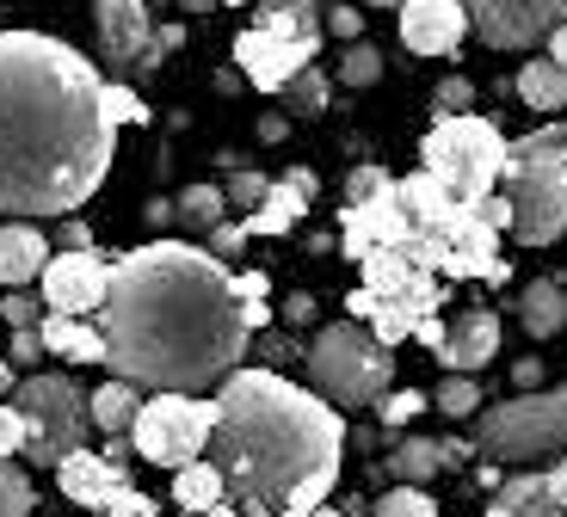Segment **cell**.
Masks as SVG:
<instances>
[{
  "mask_svg": "<svg viewBox=\"0 0 567 517\" xmlns=\"http://www.w3.org/2000/svg\"><path fill=\"white\" fill-rule=\"evenodd\" d=\"M247 240H254V235H247V223H216L210 228V252H216V259H235Z\"/></svg>",
  "mask_w": 567,
  "mask_h": 517,
  "instance_id": "cell-45",
  "label": "cell"
},
{
  "mask_svg": "<svg viewBox=\"0 0 567 517\" xmlns=\"http://www.w3.org/2000/svg\"><path fill=\"white\" fill-rule=\"evenodd\" d=\"M173 223V204L167 197H155V204H148V228H167Z\"/></svg>",
  "mask_w": 567,
  "mask_h": 517,
  "instance_id": "cell-54",
  "label": "cell"
},
{
  "mask_svg": "<svg viewBox=\"0 0 567 517\" xmlns=\"http://www.w3.org/2000/svg\"><path fill=\"white\" fill-rule=\"evenodd\" d=\"M499 185L512 197V235L525 247H549L567 235V124H543L506 142Z\"/></svg>",
  "mask_w": 567,
  "mask_h": 517,
  "instance_id": "cell-4",
  "label": "cell"
},
{
  "mask_svg": "<svg viewBox=\"0 0 567 517\" xmlns=\"http://www.w3.org/2000/svg\"><path fill=\"white\" fill-rule=\"evenodd\" d=\"M223 192H228V210H259L266 192H271V179H266V173H254V167H235Z\"/></svg>",
  "mask_w": 567,
  "mask_h": 517,
  "instance_id": "cell-35",
  "label": "cell"
},
{
  "mask_svg": "<svg viewBox=\"0 0 567 517\" xmlns=\"http://www.w3.org/2000/svg\"><path fill=\"white\" fill-rule=\"evenodd\" d=\"M254 31H271V38H290V43H309L321 50L327 38V7L321 0H254Z\"/></svg>",
  "mask_w": 567,
  "mask_h": 517,
  "instance_id": "cell-21",
  "label": "cell"
},
{
  "mask_svg": "<svg viewBox=\"0 0 567 517\" xmlns=\"http://www.w3.org/2000/svg\"><path fill=\"white\" fill-rule=\"evenodd\" d=\"M56 480L69 493V505H86V511H105L117 487H130V468L112 456H93V449H74V456L56 462Z\"/></svg>",
  "mask_w": 567,
  "mask_h": 517,
  "instance_id": "cell-18",
  "label": "cell"
},
{
  "mask_svg": "<svg viewBox=\"0 0 567 517\" xmlns=\"http://www.w3.org/2000/svg\"><path fill=\"white\" fill-rule=\"evenodd\" d=\"M512 382H518V394H530V389L543 382V364H537V358H518V370H512Z\"/></svg>",
  "mask_w": 567,
  "mask_h": 517,
  "instance_id": "cell-52",
  "label": "cell"
},
{
  "mask_svg": "<svg viewBox=\"0 0 567 517\" xmlns=\"http://www.w3.org/2000/svg\"><path fill=\"white\" fill-rule=\"evenodd\" d=\"M284 321H290V327H309V321H315V296H290V302H284Z\"/></svg>",
  "mask_w": 567,
  "mask_h": 517,
  "instance_id": "cell-51",
  "label": "cell"
},
{
  "mask_svg": "<svg viewBox=\"0 0 567 517\" xmlns=\"http://www.w3.org/2000/svg\"><path fill=\"white\" fill-rule=\"evenodd\" d=\"M56 252H50V235L38 223H0V290H25V283L43 278Z\"/></svg>",
  "mask_w": 567,
  "mask_h": 517,
  "instance_id": "cell-19",
  "label": "cell"
},
{
  "mask_svg": "<svg viewBox=\"0 0 567 517\" xmlns=\"http://www.w3.org/2000/svg\"><path fill=\"white\" fill-rule=\"evenodd\" d=\"M105 112H112V124H148V105L130 81H105Z\"/></svg>",
  "mask_w": 567,
  "mask_h": 517,
  "instance_id": "cell-39",
  "label": "cell"
},
{
  "mask_svg": "<svg viewBox=\"0 0 567 517\" xmlns=\"http://www.w3.org/2000/svg\"><path fill=\"white\" fill-rule=\"evenodd\" d=\"M278 517H346V511H333V505H297V511H278Z\"/></svg>",
  "mask_w": 567,
  "mask_h": 517,
  "instance_id": "cell-56",
  "label": "cell"
},
{
  "mask_svg": "<svg viewBox=\"0 0 567 517\" xmlns=\"http://www.w3.org/2000/svg\"><path fill=\"white\" fill-rule=\"evenodd\" d=\"M468 31V7L463 0H408L401 7V43L413 56H451Z\"/></svg>",
  "mask_w": 567,
  "mask_h": 517,
  "instance_id": "cell-16",
  "label": "cell"
},
{
  "mask_svg": "<svg viewBox=\"0 0 567 517\" xmlns=\"http://www.w3.org/2000/svg\"><path fill=\"white\" fill-rule=\"evenodd\" d=\"M370 7H408V0H370Z\"/></svg>",
  "mask_w": 567,
  "mask_h": 517,
  "instance_id": "cell-61",
  "label": "cell"
},
{
  "mask_svg": "<svg viewBox=\"0 0 567 517\" xmlns=\"http://www.w3.org/2000/svg\"><path fill=\"white\" fill-rule=\"evenodd\" d=\"M487 517H567V462L555 468H537V475H506L494 487V505Z\"/></svg>",
  "mask_w": 567,
  "mask_h": 517,
  "instance_id": "cell-15",
  "label": "cell"
},
{
  "mask_svg": "<svg viewBox=\"0 0 567 517\" xmlns=\"http://www.w3.org/2000/svg\"><path fill=\"white\" fill-rule=\"evenodd\" d=\"M223 7H247V0H223Z\"/></svg>",
  "mask_w": 567,
  "mask_h": 517,
  "instance_id": "cell-62",
  "label": "cell"
},
{
  "mask_svg": "<svg viewBox=\"0 0 567 517\" xmlns=\"http://www.w3.org/2000/svg\"><path fill=\"white\" fill-rule=\"evenodd\" d=\"M284 136H290V117H278V112L259 117V142H284Z\"/></svg>",
  "mask_w": 567,
  "mask_h": 517,
  "instance_id": "cell-53",
  "label": "cell"
},
{
  "mask_svg": "<svg viewBox=\"0 0 567 517\" xmlns=\"http://www.w3.org/2000/svg\"><path fill=\"white\" fill-rule=\"evenodd\" d=\"M333 81L340 86H377L383 81V50L377 43H346V56H340V69H333Z\"/></svg>",
  "mask_w": 567,
  "mask_h": 517,
  "instance_id": "cell-31",
  "label": "cell"
},
{
  "mask_svg": "<svg viewBox=\"0 0 567 517\" xmlns=\"http://www.w3.org/2000/svg\"><path fill=\"white\" fill-rule=\"evenodd\" d=\"M13 406L25 413V425H31L25 462H43V468H56L62 456L86 449V432H93V394H86L74 376L38 370V376H25V382L13 389Z\"/></svg>",
  "mask_w": 567,
  "mask_h": 517,
  "instance_id": "cell-8",
  "label": "cell"
},
{
  "mask_svg": "<svg viewBox=\"0 0 567 517\" xmlns=\"http://www.w3.org/2000/svg\"><path fill=\"white\" fill-rule=\"evenodd\" d=\"M62 252H86V247H93V235H86V223H74V216H62Z\"/></svg>",
  "mask_w": 567,
  "mask_h": 517,
  "instance_id": "cell-48",
  "label": "cell"
},
{
  "mask_svg": "<svg viewBox=\"0 0 567 517\" xmlns=\"http://www.w3.org/2000/svg\"><path fill=\"white\" fill-rule=\"evenodd\" d=\"M346 420L340 406L290 376L254 364L235 370L216 394L210 462L223 468L228 505L247 517H278L297 505H321L340 480Z\"/></svg>",
  "mask_w": 567,
  "mask_h": 517,
  "instance_id": "cell-3",
  "label": "cell"
},
{
  "mask_svg": "<svg viewBox=\"0 0 567 517\" xmlns=\"http://www.w3.org/2000/svg\"><path fill=\"white\" fill-rule=\"evenodd\" d=\"M420 167L456 197L468 210H482L499 185V167H506V136H499L487 117L463 112V117H439L420 142Z\"/></svg>",
  "mask_w": 567,
  "mask_h": 517,
  "instance_id": "cell-6",
  "label": "cell"
},
{
  "mask_svg": "<svg viewBox=\"0 0 567 517\" xmlns=\"http://www.w3.org/2000/svg\"><path fill=\"white\" fill-rule=\"evenodd\" d=\"M567 444V389H530L512 394L506 406H482L475 413V456L487 462H518L549 456V449Z\"/></svg>",
  "mask_w": 567,
  "mask_h": 517,
  "instance_id": "cell-7",
  "label": "cell"
},
{
  "mask_svg": "<svg viewBox=\"0 0 567 517\" xmlns=\"http://www.w3.org/2000/svg\"><path fill=\"white\" fill-rule=\"evenodd\" d=\"M223 499H228V487H223V468H216L210 456L185 462L179 475H173V505H179V511H210V505H223Z\"/></svg>",
  "mask_w": 567,
  "mask_h": 517,
  "instance_id": "cell-26",
  "label": "cell"
},
{
  "mask_svg": "<svg viewBox=\"0 0 567 517\" xmlns=\"http://www.w3.org/2000/svg\"><path fill=\"white\" fill-rule=\"evenodd\" d=\"M31 505H38V493H31L25 468L13 456H0V517H31Z\"/></svg>",
  "mask_w": 567,
  "mask_h": 517,
  "instance_id": "cell-32",
  "label": "cell"
},
{
  "mask_svg": "<svg viewBox=\"0 0 567 517\" xmlns=\"http://www.w3.org/2000/svg\"><path fill=\"white\" fill-rule=\"evenodd\" d=\"M235 296H241V302H266L271 296L266 271H235Z\"/></svg>",
  "mask_w": 567,
  "mask_h": 517,
  "instance_id": "cell-47",
  "label": "cell"
},
{
  "mask_svg": "<svg viewBox=\"0 0 567 517\" xmlns=\"http://www.w3.org/2000/svg\"><path fill=\"white\" fill-rule=\"evenodd\" d=\"M50 314H74V321H93L105 308V290H112V259L105 252H56L38 278Z\"/></svg>",
  "mask_w": 567,
  "mask_h": 517,
  "instance_id": "cell-12",
  "label": "cell"
},
{
  "mask_svg": "<svg viewBox=\"0 0 567 517\" xmlns=\"http://www.w3.org/2000/svg\"><path fill=\"white\" fill-rule=\"evenodd\" d=\"M7 358H13L19 370L38 364V358H50V351H43V327H13V351H7Z\"/></svg>",
  "mask_w": 567,
  "mask_h": 517,
  "instance_id": "cell-43",
  "label": "cell"
},
{
  "mask_svg": "<svg viewBox=\"0 0 567 517\" xmlns=\"http://www.w3.org/2000/svg\"><path fill=\"white\" fill-rule=\"evenodd\" d=\"M25 444H31L25 413H19L13 401H0V456H25Z\"/></svg>",
  "mask_w": 567,
  "mask_h": 517,
  "instance_id": "cell-40",
  "label": "cell"
},
{
  "mask_svg": "<svg viewBox=\"0 0 567 517\" xmlns=\"http://www.w3.org/2000/svg\"><path fill=\"white\" fill-rule=\"evenodd\" d=\"M549 56L567 69V25H561V31H549Z\"/></svg>",
  "mask_w": 567,
  "mask_h": 517,
  "instance_id": "cell-57",
  "label": "cell"
},
{
  "mask_svg": "<svg viewBox=\"0 0 567 517\" xmlns=\"http://www.w3.org/2000/svg\"><path fill=\"white\" fill-rule=\"evenodd\" d=\"M327 31L346 38V43H358L364 38V13H358V7H327Z\"/></svg>",
  "mask_w": 567,
  "mask_h": 517,
  "instance_id": "cell-46",
  "label": "cell"
},
{
  "mask_svg": "<svg viewBox=\"0 0 567 517\" xmlns=\"http://www.w3.org/2000/svg\"><path fill=\"white\" fill-rule=\"evenodd\" d=\"M284 179L297 185V192H309V197H315V192H321V185H315V173H309V167H290V173H284Z\"/></svg>",
  "mask_w": 567,
  "mask_h": 517,
  "instance_id": "cell-55",
  "label": "cell"
},
{
  "mask_svg": "<svg viewBox=\"0 0 567 517\" xmlns=\"http://www.w3.org/2000/svg\"><path fill=\"white\" fill-rule=\"evenodd\" d=\"M136 413H142V389L124 382V376H112L100 394H93V432H105V437H130Z\"/></svg>",
  "mask_w": 567,
  "mask_h": 517,
  "instance_id": "cell-25",
  "label": "cell"
},
{
  "mask_svg": "<svg viewBox=\"0 0 567 517\" xmlns=\"http://www.w3.org/2000/svg\"><path fill=\"white\" fill-rule=\"evenodd\" d=\"M86 7H93V31H100V62L117 81H142L161 69L167 38H161L148 0H86Z\"/></svg>",
  "mask_w": 567,
  "mask_h": 517,
  "instance_id": "cell-10",
  "label": "cell"
},
{
  "mask_svg": "<svg viewBox=\"0 0 567 517\" xmlns=\"http://www.w3.org/2000/svg\"><path fill=\"white\" fill-rule=\"evenodd\" d=\"M518 327H525L530 339H555V333H567V283H555V278H530L525 290H518Z\"/></svg>",
  "mask_w": 567,
  "mask_h": 517,
  "instance_id": "cell-22",
  "label": "cell"
},
{
  "mask_svg": "<svg viewBox=\"0 0 567 517\" xmlns=\"http://www.w3.org/2000/svg\"><path fill=\"white\" fill-rule=\"evenodd\" d=\"M259 358H266V370H278V376H284L290 364H302V351L290 345L284 333H266V339H259Z\"/></svg>",
  "mask_w": 567,
  "mask_h": 517,
  "instance_id": "cell-44",
  "label": "cell"
},
{
  "mask_svg": "<svg viewBox=\"0 0 567 517\" xmlns=\"http://www.w3.org/2000/svg\"><path fill=\"white\" fill-rule=\"evenodd\" d=\"M13 370H19V364H0V394H7V401H13V389H19V382H13Z\"/></svg>",
  "mask_w": 567,
  "mask_h": 517,
  "instance_id": "cell-59",
  "label": "cell"
},
{
  "mask_svg": "<svg viewBox=\"0 0 567 517\" xmlns=\"http://www.w3.org/2000/svg\"><path fill=\"white\" fill-rule=\"evenodd\" d=\"M278 99H284V112H297V117H321V112H327V99H333V81H327V74L309 62V69H302L297 81L284 86Z\"/></svg>",
  "mask_w": 567,
  "mask_h": 517,
  "instance_id": "cell-29",
  "label": "cell"
},
{
  "mask_svg": "<svg viewBox=\"0 0 567 517\" xmlns=\"http://www.w3.org/2000/svg\"><path fill=\"white\" fill-rule=\"evenodd\" d=\"M43 351L50 358H69V364H105V333H100V321L43 314Z\"/></svg>",
  "mask_w": 567,
  "mask_h": 517,
  "instance_id": "cell-23",
  "label": "cell"
},
{
  "mask_svg": "<svg viewBox=\"0 0 567 517\" xmlns=\"http://www.w3.org/2000/svg\"><path fill=\"white\" fill-rule=\"evenodd\" d=\"M364 321H370V333L383 339L389 351H395L401 339H413V327H420V321H413V314H408L401 302H370V314H364Z\"/></svg>",
  "mask_w": 567,
  "mask_h": 517,
  "instance_id": "cell-34",
  "label": "cell"
},
{
  "mask_svg": "<svg viewBox=\"0 0 567 517\" xmlns=\"http://www.w3.org/2000/svg\"><path fill=\"white\" fill-rule=\"evenodd\" d=\"M185 13H216V7H223V0H179Z\"/></svg>",
  "mask_w": 567,
  "mask_h": 517,
  "instance_id": "cell-60",
  "label": "cell"
},
{
  "mask_svg": "<svg viewBox=\"0 0 567 517\" xmlns=\"http://www.w3.org/2000/svg\"><path fill=\"white\" fill-rule=\"evenodd\" d=\"M389 173L377 167V161H370V167H352V179H346V204H364V197H377V192H389Z\"/></svg>",
  "mask_w": 567,
  "mask_h": 517,
  "instance_id": "cell-41",
  "label": "cell"
},
{
  "mask_svg": "<svg viewBox=\"0 0 567 517\" xmlns=\"http://www.w3.org/2000/svg\"><path fill=\"white\" fill-rule=\"evenodd\" d=\"M494 351H499V314L494 308H463V314H451L439 364L451 370V376H482V370L494 364Z\"/></svg>",
  "mask_w": 567,
  "mask_h": 517,
  "instance_id": "cell-17",
  "label": "cell"
},
{
  "mask_svg": "<svg viewBox=\"0 0 567 517\" xmlns=\"http://www.w3.org/2000/svg\"><path fill=\"white\" fill-rule=\"evenodd\" d=\"M468 462V444H451V437H395L389 449V475L401 487H425L439 468H463Z\"/></svg>",
  "mask_w": 567,
  "mask_h": 517,
  "instance_id": "cell-20",
  "label": "cell"
},
{
  "mask_svg": "<svg viewBox=\"0 0 567 517\" xmlns=\"http://www.w3.org/2000/svg\"><path fill=\"white\" fill-rule=\"evenodd\" d=\"M185 517H241V505L223 499V505H210V511H185Z\"/></svg>",
  "mask_w": 567,
  "mask_h": 517,
  "instance_id": "cell-58",
  "label": "cell"
},
{
  "mask_svg": "<svg viewBox=\"0 0 567 517\" xmlns=\"http://www.w3.org/2000/svg\"><path fill=\"white\" fill-rule=\"evenodd\" d=\"M444 333H451V321H439V314H425V321L413 327V339H420V345H432V351L444 345Z\"/></svg>",
  "mask_w": 567,
  "mask_h": 517,
  "instance_id": "cell-49",
  "label": "cell"
},
{
  "mask_svg": "<svg viewBox=\"0 0 567 517\" xmlns=\"http://www.w3.org/2000/svg\"><path fill=\"white\" fill-rule=\"evenodd\" d=\"M468 99H475L468 74H444L439 93H432V124H439V117H463V112H468Z\"/></svg>",
  "mask_w": 567,
  "mask_h": 517,
  "instance_id": "cell-37",
  "label": "cell"
},
{
  "mask_svg": "<svg viewBox=\"0 0 567 517\" xmlns=\"http://www.w3.org/2000/svg\"><path fill=\"white\" fill-rule=\"evenodd\" d=\"M309 204H315L309 192H297L290 179H271L266 204H259V210H247L241 223H247V235H290V228L309 216Z\"/></svg>",
  "mask_w": 567,
  "mask_h": 517,
  "instance_id": "cell-24",
  "label": "cell"
},
{
  "mask_svg": "<svg viewBox=\"0 0 567 517\" xmlns=\"http://www.w3.org/2000/svg\"><path fill=\"white\" fill-rule=\"evenodd\" d=\"M468 25L487 50H537L567 25V0H463Z\"/></svg>",
  "mask_w": 567,
  "mask_h": 517,
  "instance_id": "cell-11",
  "label": "cell"
},
{
  "mask_svg": "<svg viewBox=\"0 0 567 517\" xmlns=\"http://www.w3.org/2000/svg\"><path fill=\"white\" fill-rule=\"evenodd\" d=\"M223 216H228V192H223V185H185V192L173 197V223L192 228V235H210Z\"/></svg>",
  "mask_w": 567,
  "mask_h": 517,
  "instance_id": "cell-28",
  "label": "cell"
},
{
  "mask_svg": "<svg viewBox=\"0 0 567 517\" xmlns=\"http://www.w3.org/2000/svg\"><path fill=\"white\" fill-rule=\"evenodd\" d=\"M425 406H432V394H420V389H389L377 413H383V425H413Z\"/></svg>",
  "mask_w": 567,
  "mask_h": 517,
  "instance_id": "cell-38",
  "label": "cell"
},
{
  "mask_svg": "<svg viewBox=\"0 0 567 517\" xmlns=\"http://www.w3.org/2000/svg\"><path fill=\"white\" fill-rule=\"evenodd\" d=\"M100 517H155V499H148V493H136V487H117L112 499H105Z\"/></svg>",
  "mask_w": 567,
  "mask_h": 517,
  "instance_id": "cell-42",
  "label": "cell"
},
{
  "mask_svg": "<svg viewBox=\"0 0 567 517\" xmlns=\"http://www.w3.org/2000/svg\"><path fill=\"white\" fill-rule=\"evenodd\" d=\"M315 62L309 43H290V38H271V31H254L247 25L241 38H235V69H241L247 86H259V93H284V86L297 81L302 69Z\"/></svg>",
  "mask_w": 567,
  "mask_h": 517,
  "instance_id": "cell-14",
  "label": "cell"
},
{
  "mask_svg": "<svg viewBox=\"0 0 567 517\" xmlns=\"http://www.w3.org/2000/svg\"><path fill=\"white\" fill-rule=\"evenodd\" d=\"M302 370L333 406H383V394L395 389V351L364 321H327L302 351Z\"/></svg>",
  "mask_w": 567,
  "mask_h": 517,
  "instance_id": "cell-5",
  "label": "cell"
},
{
  "mask_svg": "<svg viewBox=\"0 0 567 517\" xmlns=\"http://www.w3.org/2000/svg\"><path fill=\"white\" fill-rule=\"evenodd\" d=\"M370 517H439V499L425 487H395V493H383V499L370 505Z\"/></svg>",
  "mask_w": 567,
  "mask_h": 517,
  "instance_id": "cell-33",
  "label": "cell"
},
{
  "mask_svg": "<svg viewBox=\"0 0 567 517\" xmlns=\"http://www.w3.org/2000/svg\"><path fill=\"white\" fill-rule=\"evenodd\" d=\"M413 240V223H408V204H401V185H389V192L364 197V204H346L340 210V247L346 259H364V252L377 247H408Z\"/></svg>",
  "mask_w": 567,
  "mask_h": 517,
  "instance_id": "cell-13",
  "label": "cell"
},
{
  "mask_svg": "<svg viewBox=\"0 0 567 517\" xmlns=\"http://www.w3.org/2000/svg\"><path fill=\"white\" fill-rule=\"evenodd\" d=\"M518 99L530 112H567V69L555 56H537L518 69Z\"/></svg>",
  "mask_w": 567,
  "mask_h": 517,
  "instance_id": "cell-27",
  "label": "cell"
},
{
  "mask_svg": "<svg viewBox=\"0 0 567 517\" xmlns=\"http://www.w3.org/2000/svg\"><path fill=\"white\" fill-rule=\"evenodd\" d=\"M93 321L105 333L112 376L155 394L223 389L254 351L235 271L192 240H148L112 259V290Z\"/></svg>",
  "mask_w": 567,
  "mask_h": 517,
  "instance_id": "cell-1",
  "label": "cell"
},
{
  "mask_svg": "<svg viewBox=\"0 0 567 517\" xmlns=\"http://www.w3.org/2000/svg\"><path fill=\"white\" fill-rule=\"evenodd\" d=\"M432 406H439L444 420H475V413L487 406V394H482V382H475V376H444L439 394H432Z\"/></svg>",
  "mask_w": 567,
  "mask_h": 517,
  "instance_id": "cell-30",
  "label": "cell"
},
{
  "mask_svg": "<svg viewBox=\"0 0 567 517\" xmlns=\"http://www.w3.org/2000/svg\"><path fill=\"white\" fill-rule=\"evenodd\" d=\"M210 432H216V401H204V394H148L136 425H130V444H136L142 462L179 475L185 462L210 456Z\"/></svg>",
  "mask_w": 567,
  "mask_h": 517,
  "instance_id": "cell-9",
  "label": "cell"
},
{
  "mask_svg": "<svg viewBox=\"0 0 567 517\" xmlns=\"http://www.w3.org/2000/svg\"><path fill=\"white\" fill-rule=\"evenodd\" d=\"M482 216L499 228V235H512V197H487V204H482Z\"/></svg>",
  "mask_w": 567,
  "mask_h": 517,
  "instance_id": "cell-50",
  "label": "cell"
},
{
  "mask_svg": "<svg viewBox=\"0 0 567 517\" xmlns=\"http://www.w3.org/2000/svg\"><path fill=\"white\" fill-rule=\"evenodd\" d=\"M105 74L50 31H0V216H74L105 185Z\"/></svg>",
  "mask_w": 567,
  "mask_h": 517,
  "instance_id": "cell-2",
  "label": "cell"
},
{
  "mask_svg": "<svg viewBox=\"0 0 567 517\" xmlns=\"http://www.w3.org/2000/svg\"><path fill=\"white\" fill-rule=\"evenodd\" d=\"M43 314H50V302L31 296V290H7V296H0V321H7V327H43Z\"/></svg>",
  "mask_w": 567,
  "mask_h": 517,
  "instance_id": "cell-36",
  "label": "cell"
}]
</instances>
